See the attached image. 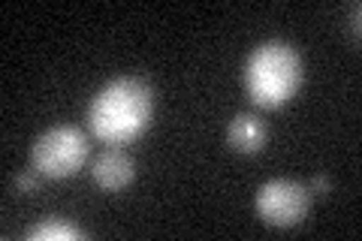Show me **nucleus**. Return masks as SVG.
Instances as JSON below:
<instances>
[{
  "label": "nucleus",
  "instance_id": "5",
  "mask_svg": "<svg viewBox=\"0 0 362 241\" xmlns=\"http://www.w3.org/2000/svg\"><path fill=\"white\" fill-rule=\"evenodd\" d=\"M94 181L103 190H121L127 187L133 175H136V166H133V157L118 151V148H109V151H103L97 160H94Z\"/></svg>",
  "mask_w": 362,
  "mask_h": 241
},
{
  "label": "nucleus",
  "instance_id": "7",
  "mask_svg": "<svg viewBox=\"0 0 362 241\" xmlns=\"http://www.w3.org/2000/svg\"><path fill=\"white\" fill-rule=\"evenodd\" d=\"M28 235L33 241H76V238H82V229H76L66 221H58V217H49L40 226H33Z\"/></svg>",
  "mask_w": 362,
  "mask_h": 241
},
{
  "label": "nucleus",
  "instance_id": "6",
  "mask_svg": "<svg viewBox=\"0 0 362 241\" xmlns=\"http://www.w3.org/2000/svg\"><path fill=\"white\" fill-rule=\"evenodd\" d=\"M226 139L235 151L242 154H257L259 148L266 145V124L257 118L254 112H239L230 121V130H226Z\"/></svg>",
  "mask_w": 362,
  "mask_h": 241
},
{
  "label": "nucleus",
  "instance_id": "4",
  "mask_svg": "<svg viewBox=\"0 0 362 241\" xmlns=\"http://www.w3.org/2000/svg\"><path fill=\"white\" fill-rule=\"evenodd\" d=\"M308 187L287 178H272L257 190V214L269 226H296L308 214Z\"/></svg>",
  "mask_w": 362,
  "mask_h": 241
},
{
  "label": "nucleus",
  "instance_id": "9",
  "mask_svg": "<svg viewBox=\"0 0 362 241\" xmlns=\"http://www.w3.org/2000/svg\"><path fill=\"white\" fill-rule=\"evenodd\" d=\"M329 178H326V175H314L311 178V190L308 193H329Z\"/></svg>",
  "mask_w": 362,
  "mask_h": 241
},
{
  "label": "nucleus",
  "instance_id": "1",
  "mask_svg": "<svg viewBox=\"0 0 362 241\" xmlns=\"http://www.w3.org/2000/svg\"><path fill=\"white\" fill-rule=\"evenodd\" d=\"M154 90L139 76H124L109 82L90 100L88 127L97 139L109 145H124L136 139L151 121Z\"/></svg>",
  "mask_w": 362,
  "mask_h": 241
},
{
  "label": "nucleus",
  "instance_id": "3",
  "mask_svg": "<svg viewBox=\"0 0 362 241\" xmlns=\"http://www.w3.org/2000/svg\"><path fill=\"white\" fill-rule=\"evenodd\" d=\"M88 157V136L78 127H52L45 130L30 148L33 169L45 178H70L73 172L82 169Z\"/></svg>",
  "mask_w": 362,
  "mask_h": 241
},
{
  "label": "nucleus",
  "instance_id": "8",
  "mask_svg": "<svg viewBox=\"0 0 362 241\" xmlns=\"http://www.w3.org/2000/svg\"><path fill=\"white\" fill-rule=\"evenodd\" d=\"M16 187H18L21 193H30V190H37V187H40L37 169H33V172H18V175H16Z\"/></svg>",
  "mask_w": 362,
  "mask_h": 241
},
{
  "label": "nucleus",
  "instance_id": "2",
  "mask_svg": "<svg viewBox=\"0 0 362 241\" xmlns=\"http://www.w3.org/2000/svg\"><path fill=\"white\" fill-rule=\"evenodd\" d=\"M245 85L257 106L278 109L302 85V57L290 42L272 40L257 45L245 66Z\"/></svg>",
  "mask_w": 362,
  "mask_h": 241
}]
</instances>
